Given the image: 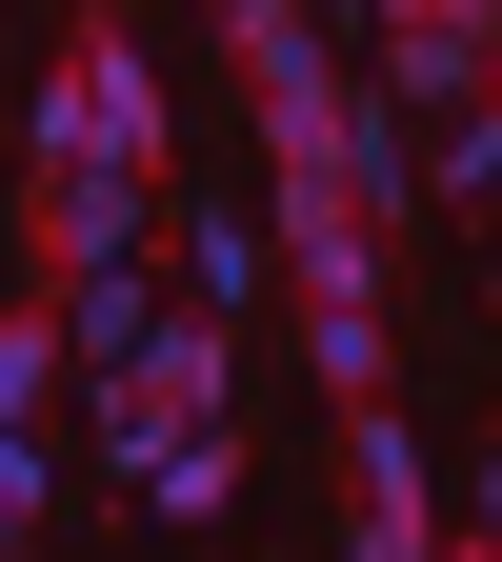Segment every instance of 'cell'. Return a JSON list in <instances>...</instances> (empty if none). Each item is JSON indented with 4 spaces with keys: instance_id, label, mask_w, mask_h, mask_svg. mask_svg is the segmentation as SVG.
<instances>
[{
    "instance_id": "6da1fadb",
    "label": "cell",
    "mask_w": 502,
    "mask_h": 562,
    "mask_svg": "<svg viewBox=\"0 0 502 562\" xmlns=\"http://www.w3.org/2000/svg\"><path fill=\"white\" fill-rule=\"evenodd\" d=\"M222 60L261 101V181H342L362 222H422V121L362 101V60H342L322 0H222Z\"/></svg>"
},
{
    "instance_id": "7a4b0ae2",
    "label": "cell",
    "mask_w": 502,
    "mask_h": 562,
    "mask_svg": "<svg viewBox=\"0 0 502 562\" xmlns=\"http://www.w3.org/2000/svg\"><path fill=\"white\" fill-rule=\"evenodd\" d=\"M222 382H242V322H201V302L141 341V362L81 382V442L121 462V503H141V462H161V442H201V422H222Z\"/></svg>"
},
{
    "instance_id": "3957f363",
    "label": "cell",
    "mask_w": 502,
    "mask_h": 562,
    "mask_svg": "<svg viewBox=\"0 0 502 562\" xmlns=\"http://www.w3.org/2000/svg\"><path fill=\"white\" fill-rule=\"evenodd\" d=\"M342 562H443V482H422L402 402H342Z\"/></svg>"
},
{
    "instance_id": "277c9868",
    "label": "cell",
    "mask_w": 502,
    "mask_h": 562,
    "mask_svg": "<svg viewBox=\"0 0 502 562\" xmlns=\"http://www.w3.org/2000/svg\"><path fill=\"white\" fill-rule=\"evenodd\" d=\"M161 322H181V302H161V241H141V261H60V341H81V382L141 362Z\"/></svg>"
},
{
    "instance_id": "5b68a950",
    "label": "cell",
    "mask_w": 502,
    "mask_h": 562,
    "mask_svg": "<svg viewBox=\"0 0 502 562\" xmlns=\"http://www.w3.org/2000/svg\"><path fill=\"white\" fill-rule=\"evenodd\" d=\"M261 261H281V241H261V222H222V201H201V222H161V281H181L201 322H242V302H261Z\"/></svg>"
},
{
    "instance_id": "8992f818",
    "label": "cell",
    "mask_w": 502,
    "mask_h": 562,
    "mask_svg": "<svg viewBox=\"0 0 502 562\" xmlns=\"http://www.w3.org/2000/svg\"><path fill=\"white\" fill-rule=\"evenodd\" d=\"M141 503H161V522H222V503H242V442H222V422L161 442V462H141Z\"/></svg>"
},
{
    "instance_id": "52a82bcc",
    "label": "cell",
    "mask_w": 502,
    "mask_h": 562,
    "mask_svg": "<svg viewBox=\"0 0 502 562\" xmlns=\"http://www.w3.org/2000/svg\"><path fill=\"white\" fill-rule=\"evenodd\" d=\"M60 382H81V341H60V302H41V322H0V422H41Z\"/></svg>"
},
{
    "instance_id": "ba28073f",
    "label": "cell",
    "mask_w": 502,
    "mask_h": 562,
    "mask_svg": "<svg viewBox=\"0 0 502 562\" xmlns=\"http://www.w3.org/2000/svg\"><path fill=\"white\" fill-rule=\"evenodd\" d=\"M21 522H41V422H0V562H21Z\"/></svg>"
},
{
    "instance_id": "9c48e42d",
    "label": "cell",
    "mask_w": 502,
    "mask_h": 562,
    "mask_svg": "<svg viewBox=\"0 0 502 562\" xmlns=\"http://www.w3.org/2000/svg\"><path fill=\"white\" fill-rule=\"evenodd\" d=\"M443 562H502V522H462V542H443Z\"/></svg>"
}]
</instances>
